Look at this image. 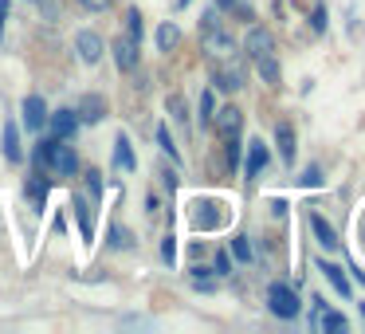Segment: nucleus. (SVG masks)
<instances>
[{"instance_id":"obj_1","label":"nucleus","mask_w":365,"mask_h":334,"mask_svg":"<svg viewBox=\"0 0 365 334\" xmlns=\"http://www.w3.org/2000/svg\"><path fill=\"white\" fill-rule=\"evenodd\" d=\"M36 161H40V166H51L59 177H75V169H79L75 146H63V138H48V142H40Z\"/></svg>"},{"instance_id":"obj_2","label":"nucleus","mask_w":365,"mask_h":334,"mask_svg":"<svg viewBox=\"0 0 365 334\" xmlns=\"http://www.w3.org/2000/svg\"><path fill=\"white\" fill-rule=\"evenodd\" d=\"M267 307H271L275 318H294L299 315V295H294L287 283H271L267 287Z\"/></svg>"},{"instance_id":"obj_3","label":"nucleus","mask_w":365,"mask_h":334,"mask_svg":"<svg viewBox=\"0 0 365 334\" xmlns=\"http://www.w3.org/2000/svg\"><path fill=\"white\" fill-rule=\"evenodd\" d=\"M212 83H216L220 91H240V87H244V64H240L236 56H224V59H216Z\"/></svg>"},{"instance_id":"obj_4","label":"nucleus","mask_w":365,"mask_h":334,"mask_svg":"<svg viewBox=\"0 0 365 334\" xmlns=\"http://www.w3.org/2000/svg\"><path fill=\"white\" fill-rule=\"evenodd\" d=\"M244 48H247V56L252 59H263V56H275V36L267 32V28H247V40H244Z\"/></svg>"},{"instance_id":"obj_5","label":"nucleus","mask_w":365,"mask_h":334,"mask_svg":"<svg viewBox=\"0 0 365 334\" xmlns=\"http://www.w3.org/2000/svg\"><path fill=\"white\" fill-rule=\"evenodd\" d=\"M75 51H79V59L83 64H98V59H103V36L98 32H79L75 36Z\"/></svg>"},{"instance_id":"obj_6","label":"nucleus","mask_w":365,"mask_h":334,"mask_svg":"<svg viewBox=\"0 0 365 334\" xmlns=\"http://www.w3.org/2000/svg\"><path fill=\"white\" fill-rule=\"evenodd\" d=\"M212 126L220 130V138L240 134V126H244V114H240V106H224V111H216V114H212Z\"/></svg>"},{"instance_id":"obj_7","label":"nucleus","mask_w":365,"mask_h":334,"mask_svg":"<svg viewBox=\"0 0 365 334\" xmlns=\"http://www.w3.org/2000/svg\"><path fill=\"white\" fill-rule=\"evenodd\" d=\"M43 122H48V103H43L40 95H28V98H24V126L40 134Z\"/></svg>"},{"instance_id":"obj_8","label":"nucleus","mask_w":365,"mask_h":334,"mask_svg":"<svg viewBox=\"0 0 365 334\" xmlns=\"http://www.w3.org/2000/svg\"><path fill=\"white\" fill-rule=\"evenodd\" d=\"M114 64H118L122 71H134V67H138V40H134V36L114 40Z\"/></svg>"},{"instance_id":"obj_9","label":"nucleus","mask_w":365,"mask_h":334,"mask_svg":"<svg viewBox=\"0 0 365 334\" xmlns=\"http://www.w3.org/2000/svg\"><path fill=\"white\" fill-rule=\"evenodd\" d=\"M75 114H79V122H87V126H91V122H103L106 98L103 95H83L79 98V111H75Z\"/></svg>"},{"instance_id":"obj_10","label":"nucleus","mask_w":365,"mask_h":334,"mask_svg":"<svg viewBox=\"0 0 365 334\" xmlns=\"http://www.w3.org/2000/svg\"><path fill=\"white\" fill-rule=\"evenodd\" d=\"M48 122H51V134L56 138H71L75 126H79V114L75 111H56V114H48Z\"/></svg>"},{"instance_id":"obj_11","label":"nucleus","mask_w":365,"mask_h":334,"mask_svg":"<svg viewBox=\"0 0 365 334\" xmlns=\"http://www.w3.org/2000/svg\"><path fill=\"white\" fill-rule=\"evenodd\" d=\"M275 142H279V158L291 166V161H294V126H291V122H279V126H275Z\"/></svg>"},{"instance_id":"obj_12","label":"nucleus","mask_w":365,"mask_h":334,"mask_svg":"<svg viewBox=\"0 0 365 334\" xmlns=\"http://www.w3.org/2000/svg\"><path fill=\"white\" fill-rule=\"evenodd\" d=\"M114 166L126 169V173H134V169H138V158H134V150H130V138L126 134H118V142H114Z\"/></svg>"},{"instance_id":"obj_13","label":"nucleus","mask_w":365,"mask_h":334,"mask_svg":"<svg viewBox=\"0 0 365 334\" xmlns=\"http://www.w3.org/2000/svg\"><path fill=\"white\" fill-rule=\"evenodd\" d=\"M310 228H314V236H318V244H322V248H338V244H341L338 232H334V228H330V224H326L318 213H310Z\"/></svg>"},{"instance_id":"obj_14","label":"nucleus","mask_w":365,"mask_h":334,"mask_svg":"<svg viewBox=\"0 0 365 334\" xmlns=\"http://www.w3.org/2000/svg\"><path fill=\"white\" fill-rule=\"evenodd\" d=\"M4 158H9V161H24V150H20V130H16V122H9V126H4Z\"/></svg>"},{"instance_id":"obj_15","label":"nucleus","mask_w":365,"mask_h":334,"mask_svg":"<svg viewBox=\"0 0 365 334\" xmlns=\"http://www.w3.org/2000/svg\"><path fill=\"white\" fill-rule=\"evenodd\" d=\"M263 166H267V150H263V142H252V146H247V169H244V173L247 177H259Z\"/></svg>"},{"instance_id":"obj_16","label":"nucleus","mask_w":365,"mask_h":334,"mask_svg":"<svg viewBox=\"0 0 365 334\" xmlns=\"http://www.w3.org/2000/svg\"><path fill=\"white\" fill-rule=\"evenodd\" d=\"M318 271H322V275L330 279V283L338 287L341 295H349V275H346V271L338 268V263H326V260H318Z\"/></svg>"},{"instance_id":"obj_17","label":"nucleus","mask_w":365,"mask_h":334,"mask_svg":"<svg viewBox=\"0 0 365 334\" xmlns=\"http://www.w3.org/2000/svg\"><path fill=\"white\" fill-rule=\"evenodd\" d=\"M177 44H181V28H177V24H161L158 28V48L161 51H173Z\"/></svg>"},{"instance_id":"obj_18","label":"nucleus","mask_w":365,"mask_h":334,"mask_svg":"<svg viewBox=\"0 0 365 334\" xmlns=\"http://www.w3.org/2000/svg\"><path fill=\"white\" fill-rule=\"evenodd\" d=\"M255 71L263 75V83H271V87H279V64H275V56H263V59H255Z\"/></svg>"},{"instance_id":"obj_19","label":"nucleus","mask_w":365,"mask_h":334,"mask_svg":"<svg viewBox=\"0 0 365 334\" xmlns=\"http://www.w3.org/2000/svg\"><path fill=\"white\" fill-rule=\"evenodd\" d=\"M106 236H110V248H118V252H130V248H134V232L122 228V224H114Z\"/></svg>"},{"instance_id":"obj_20","label":"nucleus","mask_w":365,"mask_h":334,"mask_svg":"<svg viewBox=\"0 0 365 334\" xmlns=\"http://www.w3.org/2000/svg\"><path fill=\"white\" fill-rule=\"evenodd\" d=\"M75 213H79V224H83V240L95 236V224H91V205L83 197H75Z\"/></svg>"},{"instance_id":"obj_21","label":"nucleus","mask_w":365,"mask_h":334,"mask_svg":"<svg viewBox=\"0 0 365 334\" xmlns=\"http://www.w3.org/2000/svg\"><path fill=\"white\" fill-rule=\"evenodd\" d=\"M200 213L192 216V224H197V228H216V224H220V216L212 213V205H197Z\"/></svg>"},{"instance_id":"obj_22","label":"nucleus","mask_w":365,"mask_h":334,"mask_svg":"<svg viewBox=\"0 0 365 334\" xmlns=\"http://www.w3.org/2000/svg\"><path fill=\"white\" fill-rule=\"evenodd\" d=\"M142 32H145V24H142V12H138V9H130V12H126V36H134V40L142 44Z\"/></svg>"},{"instance_id":"obj_23","label":"nucleus","mask_w":365,"mask_h":334,"mask_svg":"<svg viewBox=\"0 0 365 334\" xmlns=\"http://www.w3.org/2000/svg\"><path fill=\"white\" fill-rule=\"evenodd\" d=\"M224 161H228V169L240 166V134L224 138Z\"/></svg>"},{"instance_id":"obj_24","label":"nucleus","mask_w":365,"mask_h":334,"mask_svg":"<svg viewBox=\"0 0 365 334\" xmlns=\"http://www.w3.org/2000/svg\"><path fill=\"white\" fill-rule=\"evenodd\" d=\"M169 114H173L181 126H189V111H185V98L181 95H169Z\"/></svg>"},{"instance_id":"obj_25","label":"nucleus","mask_w":365,"mask_h":334,"mask_svg":"<svg viewBox=\"0 0 365 334\" xmlns=\"http://www.w3.org/2000/svg\"><path fill=\"white\" fill-rule=\"evenodd\" d=\"M220 9L236 12L240 20H252V4H247V0H220Z\"/></svg>"},{"instance_id":"obj_26","label":"nucleus","mask_w":365,"mask_h":334,"mask_svg":"<svg viewBox=\"0 0 365 334\" xmlns=\"http://www.w3.org/2000/svg\"><path fill=\"white\" fill-rule=\"evenodd\" d=\"M212 114H216L212 91H205V95H200V122H205V126H212Z\"/></svg>"},{"instance_id":"obj_27","label":"nucleus","mask_w":365,"mask_h":334,"mask_svg":"<svg viewBox=\"0 0 365 334\" xmlns=\"http://www.w3.org/2000/svg\"><path fill=\"white\" fill-rule=\"evenodd\" d=\"M322 330H346V315H338V310H326V315H322Z\"/></svg>"},{"instance_id":"obj_28","label":"nucleus","mask_w":365,"mask_h":334,"mask_svg":"<svg viewBox=\"0 0 365 334\" xmlns=\"http://www.w3.org/2000/svg\"><path fill=\"white\" fill-rule=\"evenodd\" d=\"M232 255H236V260H252V244H247V236H236L232 240Z\"/></svg>"},{"instance_id":"obj_29","label":"nucleus","mask_w":365,"mask_h":334,"mask_svg":"<svg viewBox=\"0 0 365 334\" xmlns=\"http://www.w3.org/2000/svg\"><path fill=\"white\" fill-rule=\"evenodd\" d=\"M158 146H161V150H165V153H169V158H173V161L181 158V153H177V146H173V138H169V130H165V126H158Z\"/></svg>"},{"instance_id":"obj_30","label":"nucleus","mask_w":365,"mask_h":334,"mask_svg":"<svg viewBox=\"0 0 365 334\" xmlns=\"http://www.w3.org/2000/svg\"><path fill=\"white\" fill-rule=\"evenodd\" d=\"M299 185L302 189H322V173H318V169H307V173L299 177Z\"/></svg>"},{"instance_id":"obj_31","label":"nucleus","mask_w":365,"mask_h":334,"mask_svg":"<svg viewBox=\"0 0 365 334\" xmlns=\"http://www.w3.org/2000/svg\"><path fill=\"white\" fill-rule=\"evenodd\" d=\"M161 260H165V263H173V260H177V244H173V236L161 240Z\"/></svg>"},{"instance_id":"obj_32","label":"nucleus","mask_w":365,"mask_h":334,"mask_svg":"<svg viewBox=\"0 0 365 334\" xmlns=\"http://www.w3.org/2000/svg\"><path fill=\"white\" fill-rule=\"evenodd\" d=\"M28 193H32V201L48 197V181H28Z\"/></svg>"},{"instance_id":"obj_33","label":"nucleus","mask_w":365,"mask_h":334,"mask_svg":"<svg viewBox=\"0 0 365 334\" xmlns=\"http://www.w3.org/2000/svg\"><path fill=\"white\" fill-rule=\"evenodd\" d=\"M79 9H87V12H103L106 9V0H75Z\"/></svg>"},{"instance_id":"obj_34","label":"nucleus","mask_w":365,"mask_h":334,"mask_svg":"<svg viewBox=\"0 0 365 334\" xmlns=\"http://www.w3.org/2000/svg\"><path fill=\"white\" fill-rule=\"evenodd\" d=\"M87 193H91V197H98V193H103V181H98V173H87Z\"/></svg>"},{"instance_id":"obj_35","label":"nucleus","mask_w":365,"mask_h":334,"mask_svg":"<svg viewBox=\"0 0 365 334\" xmlns=\"http://www.w3.org/2000/svg\"><path fill=\"white\" fill-rule=\"evenodd\" d=\"M314 32H326V9H322V4L314 9Z\"/></svg>"},{"instance_id":"obj_36","label":"nucleus","mask_w":365,"mask_h":334,"mask_svg":"<svg viewBox=\"0 0 365 334\" xmlns=\"http://www.w3.org/2000/svg\"><path fill=\"white\" fill-rule=\"evenodd\" d=\"M212 268H216V275H228V268H232V263H228V255H216V263H212Z\"/></svg>"},{"instance_id":"obj_37","label":"nucleus","mask_w":365,"mask_h":334,"mask_svg":"<svg viewBox=\"0 0 365 334\" xmlns=\"http://www.w3.org/2000/svg\"><path fill=\"white\" fill-rule=\"evenodd\" d=\"M4 16H9V0H0V36H4Z\"/></svg>"},{"instance_id":"obj_38","label":"nucleus","mask_w":365,"mask_h":334,"mask_svg":"<svg viewBox=\"0 0 365 334\" xmlns=\"http://www.w3.org/2000/svg\"><path fill=\"white\" fill-rule=\"evenodd\" d=\"M177 4H181V9H185V4H189V0H177Z\"/></svg>"},{"instance_id":"obj_39","label":"nucleus","mask_w":365,"mask_h":334,"mask_svg":"<svg viewBox=\"0 0 365 334\" xmlns=\"http://www.w3.org/2000/svg\"><path fill=\"white\" fill-rule=\"evenodd\" d=\"M361 315H365V303H361Z\"/></svg>"}]
</instances>
